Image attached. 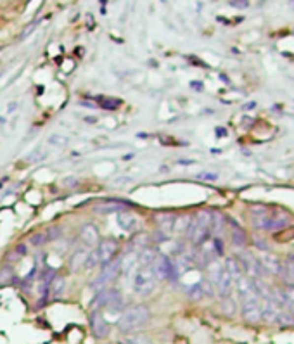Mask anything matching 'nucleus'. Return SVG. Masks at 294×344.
I'll use <instances>...</instances> for the list:
<instances>
[{
  "label": "nucleus",
  "instance_id": "35",
  "mask_svg": "<svg viewBox=\"0 0 294 344\" xmlns=\"http://www.w3.org/2000/svg\"><path fill=\"white\" fill-rule=\"evenodd\" d=\"M43 158H45V151H43L42 147H36L32 154H28V161H32V163L42 161Z\"/></svg>",
  "mask_w": 294,
  "mask_h": 344
},
{
  "label": "nucleus",
  "instance_id": "20",
  "mask_svg": "<svg viewBox=\"0 0 294 344\" xmlns=\"http://www.w3.org/2000/svg\"><path fill=\"white\" fill-rule=\"evenodd\" d=\"M87 254H89L87 247H80V249H76L75 253L71 254V260H69V268H71V270L76 272V270H80V268H83L85 260H87Z\"/></svg>",
  "mask_w": 294,
  "mask_h": 344
},
{
  "label": "nucleus",
  "instance_id": "23",
  "mask_svg": "<svg viewBox=\"0 0 294 344\" xmlns=\"http://www.w3.org/2000/svg\"><path fill=\"white\" fill-rule=\"evenodd\" d=\"M64 287H66V282H64V277H61V275H54L52 280L49 282V291L52 296H61L64 291Z\"/></svg>",
  "mask_w": 294,
  "mask_h": 344
},
{
  "label": "nucleus",
  "instance_id": "32",
  "mask_svg": "<svg viewBox=\"0 0 294 344\" xmlns=\"http://www.w3.org/2000/svg\"><path fill=\"white\" fill-rule=\"evenodd\" d=\"M147 239H149V236H145V234H142V236H137L130 242V247H137L138 251L144 249V247H147Z\"/></svg>",
  "mask_w": 294,
  "mask_h": 344
},
{
  "label": "nucleus",
  "instance_id": "13",
  "mask_svg": "<svg viewBox=\"0 0 294 344\" xmlns=\"http://www.w3.org/2000/svg\"><path fill=\"white\" fill-rule=\"evenodd\" d=\"M128 207H133V204L130 201L123 199H107L104 203L97 204L96 211L100 214H111V213H121V211H128Z\"/></svg>",
  "mask_w": 294,
  "mask_h": 344
},
{
  "label": "nucleus",
  "instance_id": "25",
  "mask_svg": "<svg viewBox=\"0 0 294 344\" xmlns=\"http://www.w3.org/2000/svg\"><path fill=\"white\" fill-rule=\"evenodd\" d=\"M191 220H192L191 214H182V216H177V220H175L173 230H175L177 234H187L189 225H191Z\"/></svg>",
  "mask_w": 294,
  "mask_h": 344
},
{
  "label": "nucleus",
  "instance_id": "29",
  "mask_svg": "<svg viewBox=\"0 0 294 344\" xmlns=\"http://www.w3.org/2000/svg\"><path fill=\"white\" fill-rule=\"evenodd\" d=\"M273 239H275L277 242H289V241H293L294 239V227H286V228H282L280 232H275Z\"/></svg>",
  "mask_w": 294,
  "mask_h": 344
},
{
  "label": "nucleus",
  "instance_id": "12",
  "mask_svg": "<svg viewBox=\"0 0 294 344\" xmlns=\"http://www.w3.org/2000/svg\"><path fill=\"white\" fill-rule=\"evenodd\" d=\"M242 316L249 323H258L261 320V298L242 301Z\"/></svg>",
  "mask_w": 294,
  "mask_h": 344
},
{
  "label": "nucleus",
  "instance_id": "16",
  "mask_svg": "<svg viewBox=\"0 0 294 344\" xmlns=\"http://www.w3.org/2000/svg\"><path fill=\"white\" fill-rule=\"evenodd\" d=\"M116 223L125 232H135L138 228V218L130 211H121L116 214Z\"/></svg>",
  "mask_w": 294,
  "mask_h": 344
},
{
  "label": "nucleus",
  "instance_id": "5",
  "mask_svg": "<svg viewBox=\"0 0 294 344\" xmlns=\"http://www.w3.org/2000/svg\"><path fill=\"white\" fill-rule=\"evenodd\" d=\"M158 284L154 267H138L131 278V289L137 296H149Z\"/></svg>",
  "mask_w": 294,
  "mask_h": 344
},
{
  "label": "nucleus",
  "instance_id": "8",
  "mask_svg": "<svg viewBox=\"0 0 294 344\" xmlns=\"http://www.w3.org/2000/svg\"><path fill=\"white\" fill-rule=\"evenodd\" d=\"M90 330H92L94 337L96 339H106L111 332V325L106 320V316L99 311V310H94L90 313Z\"/></svg>",
  "mask_w": 294,
  "mask_h": 344
},
{
  "label": "nucleus",
  "instance_id": "1",
  "mask_svg": "<svg viewBox=\"0 0 294 344\" xmlns=\"http://www.w3.org/2000/svg\"><path fill=\"white\" fill-rule=\"evenodd\" d=\"M251 220L258 230H266V232H279L280 228H286L291 223V216L286 211L270 209L265 206L253 207Z\"/></svg>",
  "mask_w": 294,
  "mask_h": 344
},
{
  "label": "nucleus",
  "instance_id": "37",
  "mask_svg": "<svg viewBox=\"0 0 294 344\" xmlns=\"http://www.w3.org/2000/svg\"><path fill=\"white\" fill-rule=\"evenodd\" d=\"M277 298H279V296H277ZM279 301H280V305L284 306V310H286V311H289L291 315H293V318H294V305H293V303H287V301H284L282 298H279Z\"/></svg>",
  "mask_w": 294,
  "mask_h": 344
},
{
  "label": "nucleus",
  "instance_id": "28",
  "mask_svg": "<svg viewBox=\"0 0 294 344\" xmlns=\"http://www.w3.org/2000/svg\"><path fill=\"white\" fill-rule=\"evenodd\" d=\"M47 144H50L52 147H66L69 144V137H66L63 134H52L49 137V140H47Z\"/></svg>",
  "mask_w": 294,
  "mask_h": 344
},
{
  "label": "nucleus",
  "instance_id": "34",
  "mask_svg": "<svg viewBox=\"0 0 294 344\" xmlns=\"http://www.w3.org/2000/svg\"><path fill=\"white\" fill-rule=\"evenodd\" d=\"M187 294H189V298L191 299H201L202 296V289H201V284H194V285H191V287L187 289Z\"/></svg>",
  "mask_w": 294,
  "mask_h": 344
},
{
  "label": "nucleus",
  "instance_id": "18",
  "mask_svg": "<svg viewBox=\"0 0 294 344\" xmlns=\"http://www.w3.org/2000/svg\"><path fill=\"white\" fill-rule=\"evenodd\" d=\"M175 220H177V214H173V213H158V214H154V221L158 223V230H161V232H164V234L173 232Z\"/></svg>",
  "mask_w": 294,
  "mask_h": 344
},
{
  "label": "nucleus",
  "instance_id": "42",
  "mask_svg": "<svg viewBox=\"0 0 294 344\" xmlns=\"http://www.w3.org/2000/svg\"><path fill=\"white\" fill-rule=\"evenodd\" d=\"M130 159H133V154H125L123 156V161H130Z\"/></svg>",
  "mask_w": 294,
  "mask_h": 344
},
{
  "label": "nucleus",
  "instance_id": "39",
  "mask_svg": "<svg viewBox=\"0 0 294 344\" xmlns=\"http://www.w3.org/2000/svg\"><path fill=\"white\" fill-rule=\"evenodd\" d=\"M130 182H133V176H120V178L114 180L116 185H123V183H130Z\"/></svg>",
  "mask_w": 294,
  "mask_h": 344
},
{
  "label": "nucleus",
  "instance_id": "38",
  "mask_svg": "<svg viewBox=\"0 0 294 344\" xmlns=\"http://www.w3.org/2000/svg\"><path fill=\"white\" fill-rule=\"evenodd\" d=\"M154 239H156V242H166L168 234L161 232V230H156V234H154Z\"/></svg>",
  "mask_w": 294,
  "mask_h": 344
},
{
  "label": "nucleus",
  "instance_id": "36",
  "mask_svg": "<svg viewBox=\"0 0 294 344\" xmlns=\"http://www.w3.org/2000/svg\"><path fill=\"white\" fill-rule=\"evenodd\" d=\"M196 178L197 180H206V182H215V180H218V173H211V172H201L196 175Z\"/></svg>",
  "mask_w": 294,
  "mask_h": 344
},
{
  "label": "nucleus",
  "instance_id": "27",
  "mask_svg": "<svg viewBox=\"0 0 294 344\" xmlns=\"http://www.w3.org/2000/svg\"><path fill=\"white\" fill-rule=\"evenodd\" d=\"M14 282V270L11 265H4L0 268V285H7Z\"/></svg>",
  "mask_w": 294,
  "mask_h": 344
},
{
  "label": "nucleus",
  "instance_id": "4",
  "mask_svg": "<svg viewBox=\"0 0 294 344\" xmlns=\"http://www.w3.org/2000/svg\"><path fill=\"white\" fill-rule=\"evenodd\" d=\"M208 272H209V280L215 285V291L220 294V298L222 299L230 298V292H232V289H234L235 280L232 278V275L225 270L224 265L211 261V263L208 265Z\"/></svg>",
  "mask_w": 294,
  "mask_h": 344
},
{
  "label": "nucleus",
  "instance_id": "40",
  "mask_svg": "<svg viewBox=\"0 0 294 344\" xmlns=\"http://www.w3.org/2000/svg\"><path fill=\"white\" fill-rule=\"evenodd\" d=\"M14 251H16V254H19V256H26V253H28V247H26L25 244H18Z\"/></svg>",
  "mask_w": 294,
  "mask_h": 344
},
{
  "label": "nucleus",
  "instance_id": "41",
  "mask_svg": "<svg viewBox=\"0 0 294 344\" xmlns=\"http://www.w3.org/2000/svg\"><path fill=\"white\" fill-rule=\"evenodd\" d=\"M76 183H78V180H76L75 176H73V178H66V180H64V185H66V187H75Z\"/></svg>",
  "mask_w": 294,
  "mask_h": 344
},
{
  "label": "nucleus",
  "instance_id": "26",
  "mask_svg": "<svg viewBox=\"0 0 294 344\" xmlns=\"http://www.w3.org/2000/svg\"><path fill=\"white\" fill-rule=\"evenodd\" d=\"M225 225V218L222 213H218V211H215V213H211V234H215V236H218L220 232H222V228H224Z\"/></svg>",
  "mask_w": 294,
  "mask_h": 344
},
{
  "label": "nucleus",
  "instance_id": "17",
  "mask_svg": "<svg viewBox=\"0 0 294 344\" xmlns=\"http://www.w3.org/2000/svg\"><path fill=\"white\" fill-rule=\"evenodd\" d=\"M138 267H154V263L158 261L160 258V251L153 246H147L144 249L138 251Z\"/></svg>",
  "mask_w": 294,
  "mask_h": 344
},
{
  "label": "nucleus",
  "instance_id": "31",
  "mask_svg": "<svg viewBox=\"0 0 294 344\" xmlns=\"http://www.w3.org/2000/svg\"><path fill=\"white\" fill-rule=\"evenodd\" d=\"M45 242H49V239H47V234H43V232H36V234H33V236L30 237V244H32V246H35V247L43 246Z\"/></svg>",
  "mask_w": 294,
  "mask_h": 344
},
{
  "label": "nucleus",
  "instance_id": "6",
  "mask_svg": "<svg viewBox=\"0 0 294 344\" xmlns=\"http://www.w3.org/2000/svg\"><path fill=\"white\" fill-rule=\"evenodd\" d=\"M118 275H120V260H114L100 268V274L96 277L92 287L96 289V291L109 287V284H113V282L116 280Z\"/></svg>",
  "mask_w": 294,
  "mask_h": 344
},
{
  "label": "nucleus",
  "instance_id": "24",
  "mask_svg": "<svg viewBox=\"0 0 294 344\" xmlns=\"http://www.w3.org/2000/svg\"><path fill=\"white\" fill-rule=\"evenodd\" d=\"M99 267H100V258H99V253H97V247H94V249H90L89 254H87L83 268H85V270H96V268H99Z\"/></svg>",
  "mask_w": 294,
  "mask_h": 344
},
{
  "label": "nucleus",
  "instance_id": "2",
  "mask_svg": "<svg viewBox=\"0 0 294 344\" xmlns=\"http://www.w3.org/2000/svg\"><path fill=\"white\" fill-rule=\"evenodd\" d=\"M149 320H151V310L145 305H135L121 313V316L118 318V329L123 334H131L135 330L147 325Z\"/></svg>",
  "mask_w": 294,
  "mask_h": 344
},
{
  "label": "nucleus",
  "instance_id": "33",
  "mask_svg": "<svg viewBox=\"0 0 294 344\" xmlns=\"http://www.w3.org/2000/svg\"><path fill=\"white\" fill-rule=\"evenodd\" d=\"M121 344H153V341L147 336H135V337H128L125 339Z\"/></svg>",
  "mask_w": 294,
  "mask_h": 344
},
{
  "label": "nucleus",
  "instance_id": "14",
  "mask_svg": "<svg viewBox=\"0 0 294 344\" xmlns=\"http://www.w3.org/2000/svg\"><path fill=\"white\" fill-rule=\"evenodd\" d=\"M80 237H82V242L85 247L94 249V247L99 246V230L94 223H85L80 227Z\"/></svg>",
  "mask_w": 294,
  "mask_h": 344
},
{
  "label": "nucleus",
  "instance_id": "19",
  "mask_svg": "<svg viewBox=\"0 0 294 344\" xmlns=\"http://www.w3.org/2000/svg\"><path fill=\"white\" fill-rule=\"evenodd\" d=\"M260 263H261V267H263V270H265V272H270V274H273V275L282 274L284 265L280 263L275 256H263L261 260H260Z\"/></svg>",
  "mask_w": 294,
  "mask_h": 344
},
{
  "label": "nucleus",
  "instance_id": "22",
  "mask_svg": "<svg viewBox=\"0 0 294 344\" xmlns=\"http://www.w3.org/2000/svg\"><path fill=\"white\" fill-rule=\"evenodd\" d=\"M230 225H232V228H230V236H232V242H234V246H244L246 244V234H244V230H242L241 227H239L237 223H235L234 220H230Z\"/></svg>",
  "mask_w": 294,
  "mask_h": 344
},
{
  "label": "nucleus",
  "instance_id": "9",
  "mask_svg": "<svg viewBox=\"0 0 294 344\" xmlns=\"http://www.w3.org/2000/svg\"><path fill=\"white\" fill-rule=\"evenodd\" d=\"M234 284H235L237 296L241 298V303L248 301V299L260 298V291H258V287H256V282L251 280L249 277H244V275H242V277H239Z\"/></svg>",
  "mask_w": 294,
  "mask_h": 344
},
{
  "label": "nucleus",
  "instance_id": "21",
  "mask_svg": "<svg viewBox=\"0 0 294 344\" xmlns=\"http://www.w3.org/2000/svg\"><path fill=\"white\" fill-rule=\"evenodd\" d=\"M224 268L232 275V278H234V280H237L239 277H242V268H241V265H239L237 258H234V256L227 258V260H225Z\"/></svg>",
  "mask_w": 294,
  "mask_h": 344
},
{
  "label": "nucleus",
  "instance_id": "7",
  "mask_svg": "<svg viewBox=\"0 0 294 344\" xmlns=\"http://www.w3.org/2000/svg\"><path fill=\"white\" fill-rule=\"evenodd\" d=\"M154 272H156L158 280H177L178 278V268L175 267V263L171 261V258H168L166 254H160L158 261L154 263Z\"/></svg>",
  "mask_w": 294,
  "mask_h": 344
},
{
  "label": "nucleus",
  "instance_id": "10",
  "mask_svg": "<svg viewBox=\"0 0 294 344\" xmlns=\"http://www.w3.org/2000/svg\"><path fill=\"white\" fill-rule=\"evenodd\" d=\"M118 251H120V244H118L116 239L100 241L99 246H97V253H99V258H100V267H104V265L116 260Z\"/></svg>",
  "mask_w": 294,
  "mask_h": 344
},
{
  "label": "nucleus",
  "instance_id": "3",
  "mask_svg": "<svg viewBox=\"0 0 294 344\" xmlns=\"http://www.w3.org/2000/svg\"><path fill=\"white\" fill-rule=\"evenodd\" d=\"M187 237L192 246H204L211 237V211H197L189 225Z\"/></svg>",
  "mask_w": 294,
  "mask_h": 344
},
{
  "label": "nucleus",
  "instance_id": "11",
  "mask_svg": "<svg viewBox=\"0 0 294 344\" xmlns=\"http://www.w3.org/2000/svg\"><path fill=\"white\" fill-rule=\"evenodd\" d=\"M137 268H138V254L135 251L127 253L120 260V275L125 278V282H131Z\"/></svg>",
  "mask_w": 294,
  "mask_h": 344
},
{
  "label": "nucleus",
  "instance_id": "15",
  "mask_svg": "<svg viewBox=\"0 0 294 344\" xmlns=\"http://www.w3.org/2000/svg\"><path fill=\"white\" fill-rule=\"evenodd\" d=\"M118 294H121V292L118 291V289H114V287L100 289V291H97L96 298H94V301H92V308H94V310L106 308V306L109 305V303L113 301V299L116 298Z\"/></svg>",
  "mask_w": 294,
  "mask_h": 344
},
{
  "label": "nucleus",
  "instance_id": "30",
  "mask_svg": "<svg viewBox=\"0 0 294 344\" xmlns=\"http://www.w3.org/2000/svg\"><path fill=\"white\" fill-rule=\"evenodd\" d=\"M279 298L294 305V284H286L279 289Z\"/></svg>",
  "mask_w": 294,
  "mask_h": 344
}]
</instances>
